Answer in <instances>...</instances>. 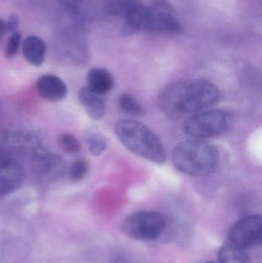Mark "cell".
<instances>
[{
	"mask_svg": "<svg viewBox=\"0 0 262 263\" xmlns=\"http://www.w3.org/2000/svg\"><path fill=\"white\" fill-rule=\"evenodd\" d=\"M25 172L15 159L0 152V195L15 191L24 182Z\"/></svg>",
	"mask_w": 262,
	"mask_h": 263,
	"instance_id": "8",
	"label": "cell"
},
{
	"mask_svg": "<svg viewBox=\"0 0 262 263\" xmlns=\"http://www.w3.org/2000/svg\"><path fill=\"white\" fill-rule=\"evenodd\" d=\"M20 43H21V34L18 32H12L8 40L7 45L5 49V57L6 58H12L15 57L19 49Z\"/></svg>",
	"mask_w": 262,
	"mask_h": 263,
	"instance_id": "21",
	"label": "cell"
},
{
	"mask_svg": "<svg viewBox=\"0 0 262 263\" xmlns=\"http://www.w3.org/2000/svg\"><path fill=\"white\" fill-rule=\"evenodd\" d=\"M78 99L89 117L92 120H100L104 117L106 104L101 96L94 93L86 86L78 91Z\"/></svg>",
	"mask_w": 262,
	"mask_h": 263,
	"instance_id": "13",
	"label": "cell"
},
{
	"mask_svg": "<svg viewBox=\"0 0 262 263\" xmlns=\"http://www.w3.org/2000/svg\"><path fill=\"white\" fill-rule=\"evenodd\" d=\"M172 162L177 170L192 176L215 173L219 165L218 149L210 142L199 139L183 141L175 145Z\"/></svg>",
	"mask_w": 262,
	"mask_h": 263,
	"instance_id": "2",
	"label": "cell"
},
{
	"mask_svg": "<svg viewBox=\"0 0 262 263\" xmlns=\"http://www.w3.org/2000/svg\"><path fill=\"white\" fill-rule=\"evenodd\" d=\"M118 106L122 112L128 115L138 117L144 114L143 106L134 96L129 93L122 94L118 98Z\"/></svg>",
	"mask_w": 262,
	"mask_h": 263,
	"instance_id": "16",
	"label": "cell"
},
{
	"mask_svg": "<svg viewBox=\"0 0 262 263\" xmlns=\"http://www.w3.org/2000/svg\"><path fill=\"white\" fill-rule=\"evenodd\" d=\"M114 263H129V262H126V261H125V260H123V259H120V260H118V261H116V262H115Z\"/></svg>",
	"mask_w": 262,
	"mask_h": 263,
	"instance_id": "26",
	"label": "cell"
},
{
	"mask_svg": "<svg viewBox=\"0 0 262 263\" xmlns=\"http://www.w3.org/2000/svg\"><path fill=\"white\" fill-rule=\"evenodd\" d=\"M35 155L38 168H39L42 176L48 180H56L64 173V161L58 156L46 154L39 150H36Z\"/></svg>",
	"mask_w": 262,
	"mask_h": 263,
	"instance_id": "12",
	"label": "cell"
},
{
	"mask_svg": "<svg viewBox=\"0 0 262 263\" xmlns=\"http://www.w3.org/2000/svg\"><path fill=\"white\" fill-rule=\"evenodd\" d=\"M204 263H214V262H204Z\"/></svg>",
	"mask_w": 262,
	"mask_h": 263,
	"instance_id": "27",
	"label": "cell"
},
{
	"mask_svg": "<svg viewBox=\"0 0 262 263\" xmlns=\"http://www.w3.org/2000/svg\"><path fill=\"white\" fill-rule=\"evenodd\" d=\"M86 142L89 146V152L92 156H100L106 150V140L98 133H93V132H89L86 133Z\"/></svg>",
	"mask_w": 262,
	"mask_h": 263,
	"instance_id": "19",
	"label": "cell"
},
{
	"mask_svg": "<svg viewBox=\"0 0 262 263\" xmlns=\"http://www.w3.org/2000/svg\"><path fill=\"white\" fill-rule=\"evenodd\" d=\"M62 3L66 6L67 9L72 11H75L81 4L83 0H61Z\"/></svg>",
	"mask_w": 262,
	"mask_h": 263,
	"instance_id": "23",
	"label": "cell"
},
{
	"mask_svg": "<svg viewBox=\"0 0 262 263\" xmlns=\"http://www.w3.org/2000/svg\"><path fill=\"white\" fill-rule=\"evenodd\" d=\"M115 131L122 144L134 154L157 164L166 162L167 156L161 141L141 122L120 120L115 124Z\"/></svg>",
	"mask_w": 262,
	"mask_h": 263,
	"instance_id": "3",
	"label": "cell"
},
{
	"mask_svg": "<svg viewBox=\"0 0 262 263\" xmlns=\"http://www.w3.org/2000/svg\"><path fill=\"white\" fill-rule=\"evenodd\" d=\"M46 46L43 40L36 35H29L23 43V53L25 59L35 67L44 63Z\"/></svg>",
	"mask_w": 262,
	"mask_h": 263,
	"instance_id": "14",
	"label": "cell"
},
{
	"mask_svg": "<svg viewBox=\"0 0 262 263\" xmlns=\"http://www.w3.org/2000/svg\"><path fill=\"white\" fill-rule=\"evenodd\" d=\"M137 3V0H104L108 13L114 16L123 15L125 12Z\"/></svg>",
	"mask_w": 262,
	"mask_h": 263,
	"instance_id": "18",
	"label": "cell"
},
{
	"mask_svg": "<svg viewBox=\"0 0 262 263\" xmlns=\"http://www.w3.org/2000/svg\"><path fill=\"white\" fill-rule=\"evenodd\" d=\"M86 87L97 95L103 96L109 93L114 87L115 80L113 76L104 68H93L86 76Z\"/></svg>",
	"mask_w": 262,
	"mask_h": 263,
	"instance_id": "11",
	"label": "cell"
},
{
	"mask_svg": "<svg viewBox=\"0 0 262 263\" xmlns=\"http://www.w3.org/2000/svg\"><path fill=\"white\" fill-rule=\"evenodd\" d=\"M234 117L226 109L201 111L190 116L183 125L188 136L195 139H209L224 134L232 127Z\"/></svg>",
	"mask_w": 262,
	"mask_h": 263,
	"instance_id": "4",
	"label": "cell"
},
{
	"mask_svg": "<svg viewBox=\"0 0 262 263\" xmlns=\"http://www.w3.org/2000/svg\"><path fill=\"white\" fill-rule=\"evenodd\" d=\"M219 96L218 88L210 82H176L161 91L157 102L166 117L177 120L215 106Z\"/></svg>",
	"mask_w": 262,
	"mask_h": 263,
	"instance_id": "1",
	"label": "cell"
},
{
	"mask_svg": "<svg viewBox=\"0 0 262 263\" xmlns=\"http://www.w3.org/2000/svg\"><path fill=\"white\" fill-rule=\"evenodd\" d=\"M181 23L172 8L163 0H158L149 7L146 32L156 34L176 33Z\"/></svg>",
	"mask_w": 262,
	"mask_h": 263,
	"instance_id": "7",
	"label": "cell"
},
{
	"mask_svg": "<svg viewBox=\"0 0 262 263\" xmlns=\"http://www.w3.org/2000/svg\"><path fill=\"white\" fill-rule=\"evenodd\" d=\"M261 229L260 215L246 216L231 227L229 242L243 250L256 247L261 243Z\"/></svg>",
	"mask_w": 262,
	"mask_h": 263,
	"instance_id": "6",
	"label": "cell"
},
{
	"mask_svg": "<svg viewBox=\"0 0 262 263\" xmlns=\"http://www.w3.org/2000/svg\"><path fill=\"white\" fill-rule=\"evenodd\" d=\"M58 142L60 148L67 154H75L81 150L79 141L71 133H62L58 136Z\"/></svg>",
	"mask_w": 262,
	"mask_h": 263,
	"instance_id": "20",
	"label": "cell"
},
{
	"mask_svg": "<svg viewBox=\"0 0 262 263\" xmlns=\"http://www.w3.org/2000/svg\"><path fill=\"white\" fill-rule=\"evenodd\" d=\"M5 139H6V136H5L4 132L0 129V146H1L3 142H4Z\"/></svg>",
	"mask_w": 262,
	"mask_h": 263,
	"instance_id": "25",
	"label": "cell"
},
{
	"mask_svg": "<svg viewBox=\"0 0 262 263\" xmlns=\"http://www.w3.org/2000/svg\"><path fill=\"white\" fill-rule=\"evenodd\" d=\"M6 25H7L8 31L12 32H12H16V29L18 25V20L16 15H11L9 20H8V21L6 22Z\"/></svg>",
	"mask_w": 262,
	"mask_h": 263,
	"instance_id": "22",
	"label": "cell"
},
{
	"mask_svg": "<svg viewBox=\"0 0 262 263\" xmlns=\"http://www.w3.org/2000/svg\"><path fill=\"white\" fill-rule=\"evenodd\" d=\"M166 221L161 213L140 211L132 213L125 219L123 232L131 239L155 240L164 233Z\"/></svg>",
	"mask_w": 262,
	"mask_h": 263,
	"instance_id": "5",
	"label": "cell"
},
{
	"mask_svg": "<svg viewBox=\"0 0 262 263\" xmlns=\"http://www.w3.org/2000/svg\"><path fill=\"white\" fill-rule=\"evenodd\" d=\"M36 89L38 95L51 102L62 101L68 94L66 83L59 77L55 75H43L36 82Z\"/></svg>",
	"mask_w": 262,
	"mask_h": 263,
	"instance_id": "9",
	"label": "cell"
},
{
	"mask_svg": "<svg viewBox=\"0 0 262 263\" xmlns=\"http://www.w3.org/2000/svg\"><path fill=\"white\" fill-rule=\"evenodd\" d=\"M89 163L84 159H77L71 164L68 171L69 179L72 182H81L87 176L89 172Z\"/></svg>",
	"mask_w": 262,
	"mask_h": 263,
	"instance_id": "17",
	"label": "cell"
},
{
	"mask_svg": "<svg viewBox=\"0 0 262 263\" xmlns=\"http://www.w3.org/2000/svg\"><path fill=\"white\" fill-rule=\"evenodd\" d=\"M149 7L135 3L129 8L124 15L123 32L125 35H132L137 32H146L147 26Z\"/></svg>",
	"mask_w": 262,
	"mask_h": 263,
	"instance_id": "10",
	"label": "cell"
},
{
	"mask_svg": "<svg viewBox=\"0 0 262 263\" xmlns=\"http://www.w3.org/2000/svg\"><path fill=\"white\" fill-rule=\"evenodd\" d=\"M7 31V25H6V21L3 20V18L0 17V40L3 38L4 34Z\"/></svg>",
	"mask_w": 262,
	"mask_h": 263,
	"instance_id": "24",
	"label": "cell"
},
{
	"mask_svg": "<svg viewBox=\"0 0 262 263\" xmlns=\"http://www.w3.org/2000/svg\"><path fill=\"white\" fill-rule=\"evenodd\" d=\"M219 263H247L249 256L245 250L231 243L226 242L218 252Z\"/></svg>",
	"mask_w": 262,
	"mask_h": 263,
	"instance_id": "15",
	"label": "cell"
}]
</instances>
